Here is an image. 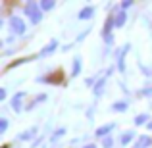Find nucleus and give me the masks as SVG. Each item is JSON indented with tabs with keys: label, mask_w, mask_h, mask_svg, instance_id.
I'll return each mask as SVG.
<instances>
[{
	"label": "nucleus",
	"mask_w": 152,
	"mask_h": 148,
	"mask_svg": "<svg viewBox=\"0 0 152 148\" xmlns=\"http://www.w3.org/2000/svg\"><path fill=\"white\" fill-rule=\"evenodd\" d=\"M25 14L31 17V21H33V23L41 21V12L37 10V4H35V2H31V4H27V6H25Z\"/></svg>",
	"instance_id": "obj_1"
},
{
	"label": "nucleus",
	"mask_w": 152,
	"mask_h": 148,
	"mask_svg": "<svg viewBox=\"0 0 152 148\" xmlns=\"http://www.w3.org/2000/svg\"><path fill=\"white\" fill-rule=\"evenodd\" d=\"M10 25H12V29H14L18 35L25 33V23H23L19 17H12V19H10Z\"/></svg>",
	"instance_id": "obj_2"
},
{
	"label": "nucleus",
	"mask_w": 152,
	"mask_h": 148,
	"mask_svg": "<svg viewBox=\"0 0 152 148\" xmlns=\"http://www.w3.org/2000/svg\"><path fill=\"white\" fill-rule=\"evenodd\" d=\"M150 144H152V139L145 135V137H139V141L135 142V146H133V148H148Z\"/></svg>",
	"instance_id": "obj_3"
},
{
	"label": "nucleus",
	"mask_w": 152,
	"mask_h": 148,
	"mask_svg": "<svg viewBox=\"0 0 152 148\" xmlns=\"http://www.w3.org/2000/svg\"><path fill=\"white\" fill-rule=\"evenodd\" d=\"M93 14H94V8L93 6H87V8H83V10L79 12V17H81V19H89Z\"/></svg>",
	"instance_id": "obj_4"
},
{
	"label": "nucleus",
	"mask_w": 152,
	"mask_h": 148,
	"mask_svg": "<svg viewBox=\"0 0 152 148\" xmlns=\"http://www.w3.org/2000/svg\"><path fill=\"white\" fill-rule=\"evenodd\" d=\"M35 133H37V129H27V131H23L21 135H19V141H29L31 137H35Z\"/></svg>",
	"instance_id": "obj_5"
},
{
	"label": "nucleus",
	"mask_w": 152,
	"mask_h": 148,
	"mask_svg": "<svg viewBox=\"0 0 152 148\" xmlns=\"http://www.w3.org/2000/svg\"><path fill=\"white\" fill-rule=\"evenodd\" d=\"M127 52H129V46H125V48H123V52H121V54H119V60H118V67H119V71H123V69H125V62H123V60H125V54H127Z\"/></svg>",
	"instance_id": "obj_6"
},
{
	"label": "nucleus",
	"mask_w": 152,
	"mask_h": 148,
	"mask_svg": "<svg viewBox=\"0 0 152 148\" xmlns=\"http://www.w3.org/2000/svg\"><path fill=\"white\" fill-rule=\"evenodd\" d=\"M104 85H106V77H102L100 81H98L96 85H94V94H96V96H100V94H102V89H104Z\"/></svg>",
	"instance_id": "obj_7"
},
{
	"label": "nucleus",
	"mask_w": 152,
	"mask_h": 148,
	"mask_svg": "<svg viewBox=\"0 0 152 148\" xmlns=\"http://www.w3.org/2000/svg\"><path fill=\"white\" fill-rule=\"evenodd\" d=\"M56 46H58V42L56 41H52L48 46H46V48H42V52H41V56H46V54H52V52L56 50Z\"/></svg>",
	"instance_id": "obj_8"
},
{
	"label": "nucleus",
	"mask_w": 152,
	"mask_h": 148,
	"mask_svg": "<svg viewBox=\"0 0 152 148\" xmlns=\"http://www.w3.org/2000/svg\"><path fill=\"white\" fill-rule=\"evenodd\" d=\"M23 96H25V93H18V96H14V100H12V108L14 110H19V102H21Z\"/></svg>",
	"instance_id": "obj_9"
},
{
	"label": "nucleus",
	"mask_w": 152,
	"mask_h": 148,
	"mask_svg": "<svg viewBox=\"0 0 152 148\" xmlns=\"http://www.w3.org/2000/svg\"><path fill=\"white\" fill-rule=\"evenodd\" d=\"M79 71H81V60L75 58V60H73V71H71V75H73V77H77Z\"/></svg>",
	"instance_id": "obj_10"
},
{
	"label": "nucleus",
	"mask_w": 152,
	"mask_h": 148,
	"mask_svg": "<svg viewBox=\"0 0 152 148\" xmlns=\"http://www.w3.org/2000/svg\"><path fill=\"white\" fill-rule=\"evenodd\" d=\"M125 19H127V14H125V12H119V14H118V17H115V25H118V27H121L123 23H125Z\"/></svg>",
	"instance_id": "obj_11"
},
{
	"label": "nucleus",
	"mask_w": 152,
	"mask_h": 148,
	"mask_svg": "<svg viewBox=\"0 0 152 148\" xmlns=\"http://www.w3.org/2000/svg\"><path fill=\"white\" fill-rule=\"evenodd\" d=\"M114 129V125H106V127H100V129L96 131V137H104V135H108L110 131Z\"/></svg>",
	"instance_id": "obj_12"
},
{
	"label": "nucleus",
	"mask_w": 152,
	"mask_h": 148,
	"mask_svg": "<svg viewBox=\"0 0 152 148\" xmlns=\"http://www.w3.org/2000/svg\"><path fill=\"white\" fill-rule=\"evenodd\" d=\"M131 139H133V131H127V133L121 135V144H129Z\"/></svg>",
	"instance_id": "obj_13"
},
{
	"label": "nucleus",
	"mask_w": 152,
	"mask_h": 148,
	"mask_svg": "<svg viewBox=\"0 0 152 148\" xmlns=\"http://www.w3.org/2000/svg\"><path fill=\"white\" fill-rule=\"evenodd\" d=\"M64 133H66V129H64V127H62V129H58V131H56V133H54V135L50 137V142H52V144H54V142H58V139L62 137Z\"/></svg>",
	"instance_id": "obj_14"
},
{
	"label": "nucleus",
	"mask_w": 152,
	"mask_h": 148,
	"mask_svg": "<svg viewBox=\"0 0 152 148\" xmlns=\"http://www.w3.org/2000/svg\"><path fill=\"white\" fill-rule=\"evenodd\" d=\"M112 108H114V112H125L127 110V102H115Z\"/></svg>",
	"instance_id": "obj_15"
},
{
	"label": "nucleus",
	"mask_w": 152,
	"mask_h": 148,
	"mask_svg": "<svg viewBox=\"0 0 152 148\" xmlns=\"http://www.w3.org/2000/svg\"><path fill=\"white\" fill-rule=\"evenodd\" d=\"M54 6H56V2H54V0H48V2L45 0V2L41 4V8H42V10H52Z\"/></svg>",
	"instance_id": "obj_16"
},
{
	"label": "nucleus",
	"mask_w": 152,
	"mask_h": 148,
	"mask_svg": "<svg viewBox=\"0 0 152 148\" xmlns=\"http://www.w3.org/2000/svg\"><path fill=\"white\" fill-rule=\"evenodd\" d=\"M146 119H148V115H146V114H141V115H137V117H135V123H137V125H142Z\"/></svg>",
	"instance_id": "obj_17"
},
{
	"label": "nucleus",
	"mask_w": 152,
	"mask_h": 148,
	"mask_svg": "<svg viewBox=\"0 0 152 148\" xmlns=\"http://www.w3.org/2000/svg\"><path fill=\"white\" fill-rule=\"evenodd\" d=\"M6 129H8V121L6 119H0V135L6 133Z\"/></svg>",
	"instance_id": "obj_18"
},
{
	"label": "nucleus",
	"mask_w": 152,
	"mask_h": 148,
	"mask_svg": "<svg viewBox=\"0 0 152 148\" xmlns=\"http://www.w3.org/2000/svg\"><path fill=\"white\" fill-rule=\"evenodd\" d=\"M112 144H114V142H112V139H110V137L104 139V148H112Z\"/></svg>",
	"instance_id": "obj_19"
},
{
	"label": "nucleus",
	"mask_w": 152,
	"mask_h": 148,
	"mask_svg": "<svg viewBox=\"0 0 152 148\" xmlns=\"http://www.w3.org/2000/svg\"><path fill=\"white\" fill-rule=\"evenodd\" d=\"M141 96H152V89H146V90H142V93H141Z\"/></svg>",
	"instance_id": "obj_20"
},
{
	"label": "nucleus",
	"mask_w": 152,
	"mask_h": 148,
	"mask_svg": "<svg viewBox=\"0 0 152 148\" xmlns=\"http://www.w3.org/2000/svg\"><path fill=\"white\" fill-rule=\"evenodd\" d=\"M131 4H133V2H131V0H127V2H123V4H121V8H123V10H125V8H129Z\"/></svg>",
	"instance_id": "obj_21"
},
{
	"label": "nucleus",
	"mask_w": 152,
	"mask_h": 148,
	"mask_svg": "<svg viewBox=\"0 0 152 148\" xmlns=\"http://www.w3.org/2000/svg\"><path fill=\"white\" fill-rule=\"evenodd\" d=\"M4 98H6V90L0 89V100H4Z\"/></svg>",
	"instance_id": "obj_22"
},
{
	"label": "nucleus",
	"mask_w": 152,
	"mask_h": 148,
	"mask_svg": "<svg viewBox=\"0 0 152 148\" xmlns=\"http://www.w3.org/2000/svg\"><path fill=\"white\" fill-rule=\"evenodd\" d=\"M85 148H96V146H94V144H87Z\"/></svg>",
	"instance_id": "obj_23"
},
{
	"label": "nucleus",
	"mask_w": 152,
	"mask_h": 148,
	"mask_svg": "<svg viewBox=\"0 0 152 148\" xmlns=\"http://www.w3.org/2000/svg\"><path fill=\"white\" fill-rule=\"evenodd\" d=\"M148 129H152V121H150V123H148Z\"/></svg>",
	"instance_id": "obj_24"
}]
</instances>
